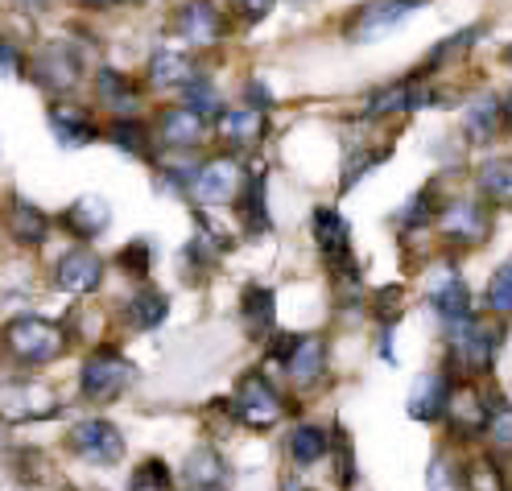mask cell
Masks as SVG:
<instances>
[{"mask_svg":"<svg viewBox=\"0 0 512 491\" xmlns=\"http://www.w3.org/2000/svg\"><path fill=\"white\" fill-rule=\"evenodd\" d=\"M5 351L25 368H42V364H54L71 351V331L58 326L42 314H17L5 322V335H0Z\"/></svg>","mask_w":512,"mask_h":491,"instance_id":"obj_1","label":"cell"},{"mask_svg":"<svg viewBox=\"0 0 512 491\" xmlns=\"http://www.w3.org/2000/svg\"><path fill=\"white\" fill-rule=\"evenodd\" d=\"M133 359H128L120 347H95L87 359H83V368H79V392H83V401L91 405H112L116 397H124V388L133 384Z\"/></svg>","mask_w":512,"mask_h":491,"instance_id":"obj_2","label":"cell"},{"mask_svg":"<svg viewBox=\"0 0 512 491\" xmlns=\"http://www.w3.org/2000/svg\"><path fill=\"white\" fill-rule=\"evenodd\" d=\"M422 5H430V0H364V5H356V9L347 13L343 38H347L351 46L380 42V38H389L405 17L418 13Z\"/></svg>","mask_w":512,"mask_h":491,"instance_id":"obj_3","label":"cell"},{"mask_svg":"<svg viewBox=\"0 0 512 491\" xmlns=\"http://www.w3.org/2000/svg\"><path fill=\"white\" fill-rule=\"evenodd\" d=\"M446 339H451V368H459L467 376H488L496 364V351L504 343V326H496L488 318H471Z\"/></svg>","mask_w":512,"mask_h":491,"instance_id":"obj_4","label":"cell"},{"mask_svg":"<svg viewBox=\"0 0 512 491\" xmlns=\"http://www.w3.org/2000/svg\"><path fill=\"white\" fill-rule=\"evenodd\" d=\"M228 409L240 425H248V430H273V425L285 417V397L265 372H244Z\"/></svg>","mask_w":512,"mask_h":491,"instance_id":"obj_5","label":"cell"},{"mask_svg":"<svg viewBox=\"0 0 512 491\" xmlns=\"http://www.w3.org/2000/svg\"><path fill=\"white\" fill-rule=\"evenodd\" d=\"M29 79H34L42 91L50 95H67L83 83V54L79 46H71L67 38H54L46 46L34 50L29 58Z\"/></svg>","mask_w":512,"mask_h":491,"instance_id":"obj_6","label":"cell"},{"mask_svg":"<svg viewBox=\"0 0 512 491\" xmlns=\"http://www.w3.org/2000/svg\"><path fill=\"white\" fill-rule=\"evenodd\" d=\"M442 95L438 87L422 75V71H413L397 83H384L376 87L368 100H364V120H389V116H405V112H418V108H430L438 104Z\"/></svg>","mask_w":512,"mask_h":491,"instance_id":"obj_7","label":"cell"},{"mask_svg":"<svg viewBox=\"0 0 512 491\" xmlns=\"http://www.w3.org/2000/svg\"><path fill=\"white\" fill-rule=\"evenodd\" d=\"M310 227H314V244H318V252H323L327 269L339 281L356 285L360 281V260H356V252H351V232H347L343 215L335 207H318L314 219H310Z\"/></svg>","mask_w":512,"mask_h":491,"instance_id":"obj_8","label":"cell"},{"mask_svg":"<svg viewBox=\"0 0 512 491\" xmlns=\"http://www.w3.org/2000/svg\"><path fill=\"white\" fill-rule=\"evenodd\" d=\"M67 446H71V454H79L91 467H116L124 458V434L104 417L75 421L71 434H67Z\"/></svg>","mask_w":512,"mask_h":491,"instance_id":"obj_9","label":"cell"},{"mask_svg":"<svg viewBox=\"0 0 512 491\" xmlns=\"http://www.w3.org/2000/svg\"><path fill=\"white\" fill-rule=\"evenodd\" d=\"M62 401L38 380H9L0 384V417L5 421H50L58 417Z\"/></svg>","mask_w":512,"mask_h":491,"instance_id":"obj_10","label":"cell"},{"mask_svg":"<svg viewBox=\"0 0 512 491\" xmlns=\"http://www.w3.org/2000/svg\"><path fill=\"white\" fill-rule=\"evenodd\" d=\"M174 34L199 50H211L228 34V13H223L215 0H186L174 13Z\"/></svg>","mask_w":512,"mask_h":491,"instance_id":"obj_11","label":"cell"},{"mask_svg":"<svg viewBox=\"0 0 512 491\" xmlns=\"http://www.w3.org/2000/svg\"><path fill=\"white\" fill-rule=\"evenodd\" d=\"M240 182H244V166H240L236 153H219V157L203 161V166L190 174V190H195V199L207 203V207L232 203Z\"/></svg>","mask_w":512,"mask_h":491,"instance_id":"obj_12","label":"cell"},{"mask_svg":"<svg viewBox=\"0 0 512 491\" xmlns=\"http://www.w3.org/2000/svg\"><path fill=\"white\" fill-rule=\"evenodd\" d=\"M215 124V137L228 145V153H252L256 145H261L269 137V116L256 112V108H219V116L211 120Z\"/></svg>","mask_w":512,"mask_h":491,"instance_id":"obj_13","label":"cell"},{"mask_svg":"<svg viewBox=\"0 0 512 491\" xmlns=\"http://www.w3.org/2000/svg\"><path fill=\"white\" fill-rule=\"evenodd\" d=\"M104 256L100 252H91V248H71V252H62L58 256V265H54V285L62 293H75V298H83V293H95L104 285Z\"/></svg>","mask_w":512,"mask_h":491,"instance_id":"obj_14","label":"cell"},{"mask_svg":"<svg viewBox=\"0 0 512 491\" xmlns=\"http://www.w3.org/2000/svg\"><path fill=\"white\" fill-rule=\"evenodd\" d=\"M430 306H434V314L442 318L446 335L459 331L463 322L475 318V310H471V289H467V281H463L455 269H442V273L430 281Z\"/></svg>","mask_w":512,"mask_h":491,"instance_id":"obj_15","label":"cell"},{"mask_svg":"<svg viewBox=\"0 0 512 491\" xmlns=\"http://www.w3.org/2000/svg\"><path fill=\"white\" fill-rule=\"evenodd\" d=\"M438 232L451 244H484L488 240V207L471 199H451L438 211Z\"/></svg>","mask_w":512,"mask_h":491,"instance_id":"obj_16","label":"cell"},{"mask_svg":"<svg viewBox=\"0 0 512 491\" xmlns=\"http://www.w3.org/2000/svg\"><path fill=\"white\" fill-rule=\"evenodd\" d=\"M207 137H211V120H203L199 112H190L186 104H174V108L162 112V120H157L153 145L186 153V149H199Z\"/></svg>","mask_w":512,"mask_h":491,"instance_id":"obj_17","label":"cell"},{"mask_svg":"<svg viewBox=\"0 0 512 491\" xmlns=\"http://www.w3.org/2000/svg\"><path fill=\"white\" fill-rule=\"evenodd\" d=\"M281 368H285V376H290L294 388H302V392L314 388L327 376V339L323 335H298L290 343V351H285Z\"/></svg>","mask_w":512,"mask_h":491,"instance_id":"obj_18","label":"cell"},{"mask_svg":"<svg viewBox=\"0 0 512 491\" xmlns=\"http://www.w3.org/2000/svg\"><path fill=\"white\" fill-rule=\"evenodd\" d=\"M265 186H269V170L265 166H248L244 170V182L236 190V215L244 223V232L248 236H265L269 232V207H265Z\"/></svg>","mask_w":512,"mask_h":491,"instance_id":"obj_19","label":"cell"},{"mask_svg":"<svg viewBox=\"0 0 512 491\" xmlns=\"http://www.w3.org/2000/svg\"><path fill=\"white\" fill-rule=\"evenodd\" d=\"M46 120H50V133L58 137L62 149H83V145H91L95 137H100V124H95V116L83 104H71V100L50 104Z\"/></svg>","mask_w":512,"mask_h":491,"instance_id":"obj_20","label":"cell"},{"mask_svg":"<svg viewBox=\"0 0 512 491\" xmlns=\"http://www.w3.org/2000/svg\"><path fill=\"white\" fill-rule=\"evenodd\" d=\"M488 413H492V401L479 397L471 384H459V388H451V397H446L442 421H451V430L459 438H479L488 430Z\"/></svg>","mask_w":512,"mask_h":491,"instance_id":"obj_21","label":"cell"},{"mask_svg":"<svg viewBox=\"0 0 512 491\" xmlns=\"http://www.w3.org/2000/svg\"><path fill=\"white\" fill-rule=\"evenodd\" d=\"M199 79V62L190 50L182 46H162V50H153L149 58V87L157 91H182Z\"/></svg>","mask_w":512,"mask_h":491,"instance_id":"obj_22","label":"cell"},{"mask_svg":"<svg viewBox=\"0 0 512 491\" xmlns=\"http://www.w3.org/2000/svg\"><path fill=\"white\" fill-rule=\"evenodd\" d=\"M228 479H232V467L215 446H195L186 454V467H182L186 491H223Z\"/></svg>","mask_w":512,"mask_h":491,"instance_id":"obj_23","label":"cell"},{"mask_svg":"<svg viewBox=\"0 0 512 491\" xmlns=\"http://www.w3.org/2000/svg\"><path fill=\"white\" fill-rule=\"evenodd\" d=\"M240 322L248 339H265L277 335V293L269 285H248L240 298Z\"/></svg>","mask_w":512,"mask_h":491,"instance_id":"obj_24","label":"cell"},{"mask_svg":"<svg viewBox=\"0 0 512 491\" xmlns=\"http://www.w3.org/2000/svg\"><path fill=\"white\" fill-rule=\"evenodd\" d=\"M112 223V207L104 194H83V199H75L67 211H62V227L75 236V240H95L104 236Z\"/></svg>","mask_w":512,"mask_h":491,"instance_id":"obj_25","label":"cell"},{"mask_svg":"<svg viewBox=\"0 0 512 491\" xmlns=\"http://www.w3.org/2000/svg\"><path fill=\"white\" fill-rule=\"evenodd\" d=\"M446 397H451V380H446V372H422L409 388V417L426 421V425L442 421Z\"/></svg>","mask_w":512,"mask_h":491,"instance_id":"obj_26","label":"cell"},{"mask_svg":"<svg viewBox=\"0 0 512 491\" xmlns=\"http://www.w3.org/2000/svg\"><path fill=\"white\" fill-rule=\"evenodd\" d=\"M5 227H9V236H13L17 244L38 248V244H46V236H50V215H46L42 207H34L29 199H21V194H13V203H9V211H5Z\"/></svg>","mask_w":512,"mask_h":491,"instance_id":"obj_27","label":"cell"},{"mask_svg":"<svg viewBox=\"0 0 512 491\" xmlns=\"http://www.w3.org/2000/svg\"><path fill=\"white\" fill-rule=\"evenodd\" d=\"M508 120V104L504 95H484V100H475L467 112H463V128H467V141L471 145H492L496 133L504 128Z\"/></svg>","mask_w":512,"mask_h":491,"instance_id":"obj_28","label":"cell"},{"mask_svg":"<svg viewBox=\"0 0 512 491\" xmlns=\"http://www.w3.org/2000/svg\"><path fill=\"white\" fill-rule=\"evenodd\" d=\"M484 34V25H467V29H459V34H451V38H442L434 50H430V58H426V67H418L426 79H434L438 71H455L459 62L467 58V50L475 46V38Z\"/></svg>","mask_w":512,"mask_h":491,"instance_id":"obj_29","label":"cell"},{"mask_svg":"<svg viewBox=\"0 0 512 491\" xmlns=\"http://www.w3.org/2000/svg\"><path fill=\"white\" fill-rule=\"evenodd\" d=\"M166 314H170V298L162 289H153V285H141L124 306L128 326H137V331H153V326H162Z\"/></svg>","mask_w":512,"mask_h":491,"instance_id":"obj_30","label":"cell"},{"mask_svg":"<svg viewBox=\"0 0 512 491\" xmlns=\"http://www.w3.org/2000/svg\"><path fill=\"white\" fill-rule=\"evenodd\" d=\"M108 141L120 149V153H133L137 161H153V133L141 124V120H133V116H116L112 124H108Z\"/></svg>","mask_w":512,"mask_h":491,"instance_id":"obj_31","label":"cell"},{"mask_svg":"<svg viewBox=\"0 0 512 491\" xmlns=\"http://www.w3.org/2000/svg\"><path fill=\"white\" fill-rule=\"evenodd\" d=\"M290 458L298 467H314V463H323L327 450H331V438L327 430H318V425H294V434H290Z\"/></svg>","mask_w":512,"mask_h":491,"instance_id":"obj_32","label":"cell"},{"mask_svg":"<svg viewBox=\"0 0 512 491\" xmlns=\"http://www.w3.org/2000/svg\"><path fill=\"white\" fill-rule=\"evenodd\" d=\"M479 194H484V207H508V199H512L508 157H492L479 166Z\"/></svg>","mask_w":512,"mask_h":491,"instance_id":"obj_33","label":"cell"},{"mask_svg":"<svg viewBox=\"0 0 512 491\" xmlns=\"http://www.w3.org/2000/svg\"><path fill=\"white\" fill-rule=\"evenodd\" d=\"M393 157V145H368V149H351L347 153V161H343V182H339V190L347 194L351 186H356L364 174H372L376 166H384V161H389Z\"/></svg>","mask_w":512,"mask_h":491,"instance_id":"obj_34","label":"cell"},{"mask_svg":"<svg viewBox=\"0 0 512 491\" xmlns=\"http://www.w3.org/2000/svg\"><path fill=\"white\" fill-rule=\"evenodd\" d=\"M95 91H100V104H108V108H128L137 100V83L128 75H120V71H112V67H100V75H95Z\"/></svg>","mask_w":512,"mask_h":491,"instance_id":"obj_35","label":"cell"},{"mask_svg":"<svg viewBox=\"0 0 512 491\" xmlns=\"http://www.w3.org/2000/svg\"><path fill=\"white\" fill-rule=\"evenodd\" d=\"M459 483L467 491H508L504 475H500V467L492 463V458H471V463H463L459 467Z\"/></svg>","mask_w":512,"mask_h":491,"instance_id":"obj_36","label":"cell"},{"mask_svg":"<svg viewBox=\"0 0 512 491\" xmlns=\"http://www.w3.org/2000/svg\"><path fill=\"white\" fill-rule=\"evenodd\" d=\"M124 491H174V475L162 458H145L141 467H133Z\"/></svg>","mask_w":512,"mask_h":491,"instance_id":"obj_37","label":"cell"},{"mask_svg":"<svg viewBox=\"0 0 512 491\" xmlns=\"http://www.w3.org/2000/svg\"><path fill=\"white\" fill-rule=\"evenodd\" d=\"M182 91H186V108H190V112H199L203 120H215V116H219V108H223V104H219L215 87H211L203 75H199L195 83H190V87H182Z\"/></svg>","mask_w":512,"mask_h":491,"instance_id":"obj_38","label":"cell"},{"mask_svg":"<svg viewBox=\"0 0 512 491\" xmlns=\"http://www.w3.org/2000/svg\"><path fill=\"white\" fill-rule=\"evenodd\" d=\"M508 306H512V269L500 265L492 273V281H488V310L492 314H508Z\"/></svg>","mask_w":512,"mask_h":491,"instance_id":"obj_39","label":"cell"},{"mask_svg":"<svg viewBox=\"0 0 512 491\" xmlns=\"http://www.w3.org/2000/svg\"><path fill=\"white\" fill-rule=\"evenodd\" d=\"M116 260H120V269H124L128 277H149V265H153V260H149V240L124 244Z\"/></svg>","mask_w":512,"mask_h":491,"instance_id":"obj_40","label":"cell"},{"mask_svg":"<svg viewBox=\"0 0 512 491\" xmlns=\"http://www.w3.org/2000/svg\"><path fill=\"white\" fill-rule=\"evenodd\" d=\"M401 298H405V289L401 285H384V289H376V302H372V310L380 314V322L384 326H393L397 318H401Z\"/></svg>","mask_w":512,"mask_h":491,"instance_id":"obj_41","label":"cell"},{"mask_svg":"<svg viewBox=\"0 0 512 491\" xmlns=\"http://www.w3.org/2000/svg\"><path fill=\"white\" fill-rule=\"evenodd\" d=\"M331 446L339 450V487H351L356 483V454H351V438L343 430H335Z\"/></svg>","mask_w":512,"mask_h":491,"instance_id":"obj_42","label":"cell"},{"mask_svg":"<svg viewBox=\"0 0 512 491\" xmlns=\"http://www.w3.org/2000/svg\"><path fill=\"white\" fill-rule=\"evenodd\" d=\"M426 483H430V491H455V483H459V467L446 463V454H434Z\"/></svg>","mask_w":512,"mask_h":491,"instance_id":"obj_43","label":"cell"},{"mask_svg":"<svg viewBox=\"0 0 512 491\" xmlns=\"http://www.w3.org/2000/svg\"><path fill=\"white\" fill-rule=\"evenodd\" d=\"M228 5H232V13H236L244 25H256V21H265V17L273 13L277 0H228Z\"/></svg>","mask_w":512,"mask_h":491,"instance_id":"obj_44","label":"cell"},{"mask_svg":"<svg viewBox=\"0 0 512 491\" xmlns=\"http://www.w3.org/2000/svg\"><path fill=\"white\" fill-rule=\"evenodd\" d=\"M21 67H25V54H21V50H17L9 38H0V75L13 79Z\"/></svg>","mask_w":512,"mask_h":491,"instance_id":"obj_45","label":"cell"},{"mask_svg":"<svg viewBox=\"0 0 512 491\" xmlns=\"http://www.w3.org/2000/svg\"><path fill=\"white\" fill-rule=\"evenodd\" d=\"M75 5H83V9H116V5H124V0H75Z\"/></svg>","mask_w":512,"mask_h":491,"instance_id":"obj_46","label":"cell"},{"mask_svg":"<svg viewBox=\"0 0 512 491\" xmlns=\"http://www.w3.org/2000/svg\"><path fill=\"white\" fill-rule=\"evenodd\" d=\"M13 5H21V9H34V13H42V9H50V0H13Z\"/></svg>","mask_w":512,"mask_h":491,"instance_id":"obj_47","label":"cell"},{"mask_svg":"<svg viewBox=\"0 0 512 491\" xmlns=\"http://www.w3.org/2000/svg\"><path fill=\"white\" fill-rule=\"evenodd\" d=\"M5 446H9V421L0 417V450H5Z\"/></svg>","mask_w":512,"mask_h":491,"instance_id":"obj_48","label":"cell"},{"mask_svg":"<svg viewBox=\"0 0 512 491\" xmlns=\"http://www.w3.org/2000/svg\"><path fill=\"white\" fill-rule=\"evenodd\" d=\"M281 491H306V487H302L298 479H285V483H281Z\"/></svg>","mask_w":512,"mask_h":491,"instance_id":"obj_49","label":"cell"}]
</instances>
